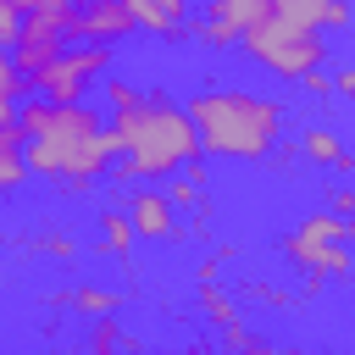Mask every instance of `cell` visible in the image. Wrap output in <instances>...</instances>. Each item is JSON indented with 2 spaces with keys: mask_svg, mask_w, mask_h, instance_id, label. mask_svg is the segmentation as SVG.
I'll return each instance as SVG.
<instances>
[{
  "mask_svg": "<svg viewBox=\"0 0 355 355\" xmlns=\"http://www.w3.org/2000/svg\"><path fill=\"white\" fill-rule=\"evenodd\" d=\"M17 139H22L28 178H50L67 194L94 189L116 161L111 133H105V111H94L89 100L50 105L39 94H22L17 100Z\"/></svg>",
  "mask_w": 355,
  "mask_h": 355,
  "instance_id": "cell-1",
  "label": "cell"
},
{
  "mask_svg": "<svg viewBox=\"0 0 355 355\" xmlns=\"http://www.w3.org/2000/svg\"><path fill=\"white\" fill-rule=\"evenodd\" d=\"M200 155L216 161H272L283 139V105L244 83H205L183 105Z\"/></svg>",
  "mask_w": 355,
  "mask_h": 355,
  "instance_id": "cell-2",
  "label": "cell"
},
{
  "mask_svg": "<svg viewBox=\"0 0 355 355\" xmlns=\"http://www.w3.org/2000/svg\"><path fill=\"white\" fill-rule=\"evenodd\" d=\"M105 133H111V150L122 161L116 178H172L189 161H200L194 128H189L183 105L166 94H139L133 105L105 111Z\"/></svg>",
  "mask_w": 355,
  "mask_h": 355,
  "instance_id": "cell-3",
  "label": "cell"
},
{
  "mask_svg": "<svg viewBox=\"0 0 355 355\" xmlns=\"http://www.w3.org/2000/svg\"><path fill=\"white\" fill-rule=\"evenodd\" d=\"M239 50H244L255 67H266L272 78H288V83H300V78L322 72V67H327V55H333L327 33H316V28H294V22L272 17V11H266L255 28H244Z\"/></svg>",
  "mask_w": 355,
  "mask_h": 355,
  "instance_id": "cell-4",
  "label": "cell"
},
{
  "mask_svg": "<svg viewBox=\"0 0 355 355\" xmlns=\"http://www.w3.org/2000/svg\"><path fill=\"white\" fill-rule=\"evenodd\" d=\"M283 255L300 277H349V222L333 216V211H311L300 216V227L283 239Z\"/></svg>",
  "mask_w": 355,
  "mask_h": 355,
  "instance_id": "cell-5",
  "label": "cell"
},
{
  "mask_svg": "<svg viewBox=\"0 0 355 355\" xmlns=\"http://www.w3.org/2000/svg\"><path fill=\"white\" fill-rule=\"evenodd\" d=\"M111 61H116L111 44H67L28 83V94H39L50 105H78V100H89V89H100V78H111Z\"/></svg>",
  "mask_w": 355,
  "mask_h": 355,
  "instance_id": "cell-6",
  "label": "cell"
},
{
  "mask_svg": "<svg viewBox=\"0 0 355 355\" xmlns=\"http://www.w3.org/2000/svg\"><path fill=\"white\" fill-rule=\"evenodd\" d=\"M266 11H272L266 0H205V11L189 28V39L205 44V50H233L244 39V28H255Z\"/></svg>",
  "mask_w": 355,
  "mask_h": 355,
  "instance_id": "cell-7",
  "label": "cell"
},
{
  "mask_svg": "<svg viewBox=\"0 0 355 355\" xmlns=\"http://www.w3.org/2000/svg\"><path fill=\"white\" fill-rule=\"evenodd\" d=\"M67 50V33H61V22L55 17H22V28H17V39H11V67H17V78L22 83H33L55 55Z\"/></svg>",
  "mask_w": 355,
  "mask_h": 355,
  "instance_id": "cell-8",
  "label": "cell"
},
{
  "mask_svg": "<svg viewBox=\"0 0 355 355\" xmlns=\"http://www.w3.org/2000/svg\"><path fill=\"white\" fill-rule=\"evenodd\" d=\"M122 216H128L133 239H144V244H166V239H178V211L166 205L161 189H133V194L122 200Z\"/></svg>",
  "mask_w": 355,
  "mask_h": 355,
  "instance_id": "cell-9",
  "label": "cell"
},
{
  "mask_svg": "<svg viewBox=\"0 0 355 355\" xmlns=\"http://www.w3.org/2000/svg\"><path fill=\"white\" fill-rule=\"evenodd\" d=\"M272 17L294 22V28H316V33H344L349 28V0H266Z\"/></svg>",
  "mask_w": 355,
  "mask_h": 355,
  "instance_id": "cell-10",
  "label": "cell"
},
{
  "mask_svg": "<svg viewBox=\"0 0 355 355\" xmlns=\"http://www.w3.org/2000/svg\"><path fill=\"white\" fill-rule=\"evenodd\" d=\"M294 150L305 155V161H316V166H333V172H349L355 161H349V150L338 144V133L333 128H305L300 139H294Z\"/></svg>",
  "mask_w": 355,
  "mask_h": 355,
  "instance_id": "cell-11",
  "label": "cell"
},
{
  "mask_svg": "<svg viewBox=\"0 0 355 355\" xmlns=\"http://www.w3.org/2000/svg\"><path fill=\"white\" fill-rule=\"evenodd\" d=\"M122 11H128V22H133V33L166 39V33H183V28H189V22H178L166 6H155V0H122Z\"/></svg>",
  "mask_w": 355,
  "mask_h": 355,
  "instance_id": "cell-12",
  "label": "cell"
},
{
  "mask_svg": "<svg viewBox=\"0 0 355 355\" xmlns=\"http://www.w3.org/2000/svg\"><path fill=\"white\" fill-rule=\"evenodd\" d=\"M55 305H72V311H83V316H105V311L122 305V294H116V288H100V283H78L72 294H55Z\"/></svg>",
  "mask_w": 355,
  "mask_h": 355,
  "instance_id": "cell-13",
  "label": "cell"
},
{
  "mask_svg": "<svg viewBox=\"0 0 355 355\" xmlns=\"http://www.w3.org/2000/svg\"><path fill=\"white\" fill-rule=\"evenodd\" d=\"M28 183V166H22V139L17 128H0V194H17Z\"/></svg>",
  "mask_w": 355,
  "mask_h": 355,
  "instance_id": "cell-14",
  "label": "cell"
},
{
  "mask_svg": "<svg viewBox=\"0 0 355 355\" xmlns=\"http://www.w3.org/2000/svg\"><path fill=\"white\" fill-rule=\"evenodd\" d=\"M100 250H105V255H128V250H133V227H128L122 205L100 211Z\"/></svg>",
  "mask_w": 355,
  "mask_h": 355,
  "instance_id": "cell-15",
  "label": "cell"
},
{
  "mask_svg": "<svg viewBox=\"0 0 355 355\" xmlns=\"http://www.w3.org/2000/svg\"><path fill=\"white\" fill-rule=\"evenodd\" d=\"M200 311H205V322H211L216 333L239 322V300H233L227 288H216V283H205V288H200Z\"/></svg>",
  "mask_w": 355,
  "mask_h": 355,
  "instance_id": "cell-16",
  "label": "cell"
},
{
  "mask_svg": "<svg viewBox=\"0 0 355 355\" xmlns=\"http://www.w3.org/2000/svg\"><path fill=\"white\" fill-rule=\"evenodd\" d=\"M89 349H128V333H122V322H116V311H105V316H94V333H89Z\"/></svg>",
  "mask_w": 355,
  "mask_h": 355,
  "instance_id": "cell-17",
  "label": "cell"
},
{
  "mask_svg": "<svg viewBox=\"0 0 355 355\" xmlns=\"http://www.w3.org/2000/svg\"><path fill=\"white\" fill-rule=\"evenodd\" d=\"M161 194H166V205H172V211H200V183H194L189 172H183V178H172Z\"/></svg>",
  "mask_w": 355,
  "mask_h": 355,
  "instance_id": "cell-18",
  "label": "cell"
},
{
  "mask_svg": "<svg viewBox=\"0 0 355 355\" xmlns=\"http://www.w3.org/2000/svg\"><path fill=\"white\" fill-rule=\"evenodd\" d=\"M28 244H33L39 255H50V261H78V244H72L67 233H33Z\"/></svg>",
  "mask_w": 355,
  "mask_h": 355,
  "instance_id": "cell-19",
  "label": "cell"
},
{
  "mask_svg": "<svg viewBox=\"0 0 355 355\" xmlns=\"http://www.w3.org/2000/svg\"><path fill=\"white\" fill-rule=\"evenodd\" d=\"M100 89H105V105H111V111H122V105H133V100L144 94V89H133L128 78H100Z\"/></svg>",
  "mask_w": 355,
  "mask_h": 355,
  "instance_id": "cell-20",
  "label": "cell"
},
{
  "mask_svg": "<svg viewBox=\"0 0 355 355\" xmlns=\"http://www.w3.org/2000/svg\"><path fill=\"white\" fill-rule=\"evenodd\" d=\"M244 294H250L255 305H272V311H288V305H294V294H288V288H272V283H250Z\"/></svg>",
  "mask_w": 355,
  "mask_h": 355,
  "instance_id": "cell-21",
  "label": "cell"
},
{
  "mask_svg": "<svg viewBox=\"0 0 355 355\" xmlns=\"http://www.w3.org/2000/svg\"><path fill=\"white\" fill-rule=\"evenodd\" d=\"M0 94H6V100H22V94H28V83L17 78V67H11L6 50H0Z\"/></svg>",
  "mask_w": 355,
  "mask_h": 355,
  "instance_id": "cell-22",
  "label": "cell"
},
{
  "mask_svg": "<svg viewBox=\"0 0 355 355\" xmlns=\"http://www.w3.org/2000/svg\"><path fill=\"white\" fill-rule=\"evenodd\" d=\"M327 83H333V94H338V100H355V67H349V61H338Z\"/></svg>",
  "mask_w": 355,
  "mask_h": 355,
  "instance_id": "cell-23",
  "label": "cell"
},
{
  "mask_svg": "<svg viewBox=\"0 0 355 355\" xmlns=\"http://www.w3.org/2000/svg\"><path fill=\"white\" fill-rule=\"evenodd\" d=\"M239 355H305V349H294V344H266V338H250Z\"/></svg>",
  "mask_w": 355,
  "mask_h": 355,
  "instance_id": "cell-24",
  "label": "cell"
},
{
  "mask_svg": "<svg viewBox=\"0 0 355 355\" xmlns=\"http://www.w3.org/2000/svg\"><path fill=\"white\" fill-rule=\"evenodd\" d=\"M327 211L349 222V211H355V189H349V183H338V189H333V205H327Z\"/></svg>",
  "mask_w": 355,
  "mask_h": 355,
  "instance_id": "cell-25",
  "label": "cell"
},
{
  "mask_svg": "<svg viewBox=\"0 0 355 355\" xmlns=\"http://www.w3.org/2000/svg\"><path fill=\"white\" fill-rule=\"evenodd\" d=\"M222 344H227V349L239 355V349L250 344V327H244V322H233V327H222Z\"/></svg>",
  "mask_w": 355,
  "mask_h": 355,
  "instance_id": "cell-26",
  "label": "cell"
},
{
  "mask_svg": "<svg viewBox=\"0 0 355 355\" xmlns=\"http://www.w3.org/2000/svg\"><path fill=\"white\" fill-rule=\"evenodd\" d=\"M311 94H333V83H327V72H311V78H300Z\"/></svg>",
  "mask_w": 355,
  "mask_h": 355,
  "instance_id": "cell-27",
  "label": "cell"
},
{
  "mask_svg": "<svg viewBox=\"0 0 355 355\" xmlns=\"http://www.w3.org/2000/svg\"><path fill=\"white\" fill-rule=\"evenodd\" d=\"M155 6H166V11L178 17V22H189V0H155Z\"/></svg>",
  "mask_w": 355,
  "mask_h": 355,
  "instance_id": "cell-28",
  "label": "cell"
},
{
  "mask_svg": "<svg viewBox=\"0 0 355 355\" xmlns=\"http://www.w3.org/2000/svg\"><path fill=\"white\" fill-rule=\"evenodd\" d=\"M155 355H205V344H183V349H155Z\"/></svg>",
  "mask_w": 355,
  "mask_h": 355,
  "instance_id": "cell-29",
  "label": "cell"
},
{
  "mask_svg": "<svg viewBox=\"0 0 355 355\" xmlns=\"http://www.w3.org/2000/svg\"><path fill=\"white\" fill-rule=\"evenodd\" d=\"M83 355H116V349H83Z\"/></svg>",
  "mask_w": 355,
  "mask_h": 355,
  "instance_id": "cell-30",
  "label": "cell"
},
{
  "mask_svg": "<svg viewBox=\"0 0 355 355\" xmlns=\"http://www.w3.org/2000/svg\"><path fill=\"white\" fill-rule=\"evenodd\" d=\"M6 6H17V11H22V0H6Z\"/></svg>",
  "mask_w": 355,
  "mask_h": 355,
  "instance_id": "cell-31",
  "label": "cell"
},
{
  "mask_svg": "<svg viewBox=\"0 0 355 355\" xmlns=\"http://www.w3.org/2000/svg\"><path fill=\"white\" fill-rule=\"evenodd\" d=\"M67 6H89V0H67Z\"/></svg>",
  "mask_w": 355,
  "mask_h": 355,
  "instance_id": "cell-32",
  "label": "cell"
},
{
  "mask_svg": "<svg viewBox=\"0 0 355 355\" xmlns=\"http://www.w3.org/2000/svg\"><path fill=\"white\" fill-rule=\"evenodd\" d=\"M327 355H344V349H327Z\"/></svg>",
  "mask_w": 355,
  "mask_h": 355,
  "instance_id": "cell-33",
  "label": "cell"
}]
</instances>
